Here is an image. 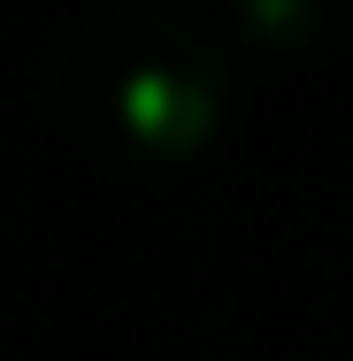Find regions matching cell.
<instances>
[{"label":"cell","instance_id":"6da1fadb","mask_svg":"<svg viewBox=\"0 0 353 361\" xmlns=\"http://www.w3.org/2000/svg\"><path fill=\"white\" fill-rule=\"evenodd\" d=\"M39 108L100 169H185L230 123V47L177 0H77L39 54Z\"/></svg>","mask_w":353,"mask_h":361},{"label":"cell","instance_id":"7a4b0ae2","mask_svg":"<svg viewBox=\"0 0 353 361\" xmlns=\"http://www.w3.org/2000/svg\"><path fill=\"white\" fill-rule=\"evenodd\" d=\"M246 8V31L261 39V47H292L315 16H323V0H238Z\"/></svg>","mask_w":353,"mask_h":361}]
</instances>
